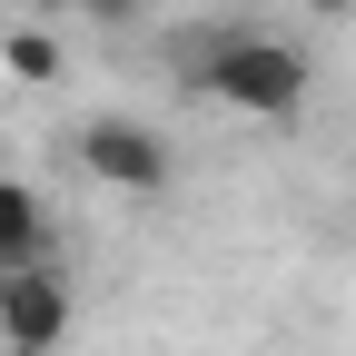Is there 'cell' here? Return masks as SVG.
<instances>
[{
	"mask_svg": "<svg viewBox=\"0 0 356 356\" xmlns=\"http://www.w3.org/2000/svg\"><path fill=\"white\" fill-rule=\"evenodd\" d=\"M0 257H20V267L50 257V198L30 178H10V168H0Z\"/></svg>",
	"mask_w": 356,
	"mask_h": 356,
	"instance_id": "cell-4",
	"label": "cell"
},
{
	"mask_svg": "<svg viewBox=\"0 0 356 356\" xmlns=\"http://www.w3.org/2000/svg\"><path fill=\"white\" fill-rule=\"evenodd\" d=\"M10 277H20V257H0V297H10Z\"/></svg>",
	"mask_w": 356,
	"mask_h": 356,
	"instance_id": "cell-8",
	"label": "cell"
},
{
	"mask_svg": "<svg viewBox=\"0 0 356 356\" xmlns=\"http://www.w3.org/2000/svg\"><path fill=\"white\" fill-rule=\"evenodd\" d=\"M79 168L99 178L109 198H168L178 188V149H168V129H149V119H89L79 129Z\"/></svg>",
	"mask_w": 356,
	"mask_h": 356,
	"instance_id": "cell-2",
	"label": "cell"
},
{
	"mask_svg": "<svg viewBox=\"0 0 356 356\" xmlns=\"http://www.w3.org/2000/svg\"><path fill=\"white\" fill-rule=\"evenodd\" d=\"M0 70H10V79H30V89H50V79H60V40L20 20L10 40H0Z\"/></svg>",
	"mask_w": 356,
	"mask_h": 356,
	"instance_id": "cell-5",
	"label": "cell"
},
{
	"mask_svg": "<svg viewBox=\"0 0 356 356\" xmlns=\"http://www.w3.org/2000/svg\"><path fill=\"white\" fill-rule=\"evenodd\" d=\"M307 10H317V20H356V0H307Z\"/></svg>",
	"mask_w": 356,
	"mask_h": 356,
	"instance_id": "cell-7",
	"label": "cell"
},
{
	"mask_svg": "<svg viewBox=\"0 0 356 356\" xmlns=\"http://www.w3.org/2000/svg\"><path fill=\"white\" fill-rule=\"evenodd\" d=\"M70 10H79L89 30H139V20H149V0H70Z\"/></svg>",
	"mask_w": 356,
	"mask_h": 356,
	"instance_id": "cell-6",
	"label": "cell"
},
{
	"mask_svg": "<svg viewBox=\"0 0 356 356\" xmlns=\"http://www.w3.org/2000/svg\"><path fill=\"white\" fill-rule=\"evenodd\" d=\"M70 317H79V297H70V277H60V267H50V257H40V267H20V277H10V297H0V356H60Z\"/></svg>",
	"mask_w": 356,
	"mask_h": 356,
	"instance_id": "cell-3",
	"label": "cell"
},
{
	"mask_svg": "<svg viewBox=\"0 0 356 356\" xmlns=\"http://www.w3.org/2000/svg\"><path fill=\"white\" fill-rule=\"evenodd\" d=\"M168 79H178V99L238 109V119H297L307 109V50L297 40H267V30H238V20L188 30L168 50Z\"/></svg>",
	"mask_w": 356,
	"mask_h": 356,
	"instance_id": "cell-1",
	"label": "cell"
}]
</instances>
